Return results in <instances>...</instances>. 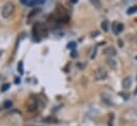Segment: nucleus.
Segmentation results:
<instances>
[{
  "mask_svg": "<svg viewBox=\"0 0 137 126\" xmlns=\"http://www.w3.org/2000/svg\"><path fill=\"white\" fill-rule=\"evenodd\" d=\"M17 70H18L19 74H23L24 73V68H23V62H18V65H17Z\"/></svg>",
  "mask_w": 137,
  "mask_h": 126,
  "instance_id": "obj_12",
  "label": "nucleus"
},
{
  "mask_svg": "<svg viewBox=\"0 0 137 126\" xmlns=\"http://www.w3.org/2000/svg\"><path fill=\"white\" fill-rule=\"evenodd\" d=\"M113 121H114V114H110V116H109V121H108V125L113 126V123H111Z\"/></svg>",
  "mask_w": 137,
  "mask_h": 126,
  "instance_id": "obj_16",
  "label": "nucleus"
},
{
  "mask_svg": "<svg viewBox=\"0 0 137 126\" xmlns=\"http://www.w3.org/2000/svg\"><path fill=\"white\" fill-rule=\"evenodd\" d=\"M37 109V102H35V99H30L29 100V104H28V110L29 111H34Z\"/></svg>",
  "mask_w": 137,
  "mask_h": 126,
  "instance_id": "obj_6",
  "label": "nucleus"
},
{
  "mask_svg": "<svg viewBox=\"0 0 137 126\" xmlns=\"http://www.w3.org/2000/svg\"><path fill=\"white\" fill-rule=\"evenodd\" d=\"M33 3H35V4H44L45 0H33Z\"/></svg>",
  "mask_w": 137,
  "mask_h": 126,
  "instance_id": "obj_15",
  "label": "nucleus"
},
{
  "mask_svg": "<svg viewBox=\"0 0 137 126\" xmlns=\"http://www.w3.org/2000/svg\"><path fill=\"white\" fill-rule=\"evenodd\" d=\"M103 53L106 56H116L117 55V50L115 47H113V46H107L106 48L103 49Z\"/></svg>",
  "mask_w": 137,
  "mask_h": 126,
  "instance_id": "obj_3",
  "label": "nucleus"
},
{
  "mask_svg": "<svg viewBox=\"0 0 137 126\" xmlns=\"http://www.w3.org/2000/svg\"><path fill=\"white\" fill-rule=\"evenodd\" d=\"M20 2H21V3H26L27 0H20Z\"/></svg>",
  "mask_w": 137,
  "mask_h": 126,
  "instance_id": "obj_19",
  "label": "nucleus"
},
{
  "mask_svg": "<svg viewBox=\"0 0 137 126\" xmlns=\"http://www.w3.org/2000/svg\"><path fill=\"white\" fill-rule=\"evenodd\" d=\"M10 88V84H3L2 85V88H1V91L2 92H4V91H6Z\"/></svg>",
  "mask_w": 137,
  "mask_h": 126,
  "instance_id": "obj_14",
  "label": "nucleus"
},
{
  "mask_svg": "<svg viewBox=\"0 0 137 126\" xmlns=\"http://www.w3.org/2000/svg\"><path fill=\"white\" fill-rule=\"evenodd\" d=\"M14 11H15V5H14L13 2L9 1V2L4 3V5H3V8L1 10V15H2V17H4V18H9L10 16H12Z\"/></svg>",
  "mask_w": 137,
  "mask_h": 126,
  "instance_id": "obj_1",
  "label": "nucleus"
},
{
  "mask_svg": "<svg viewBox=\"0 0 137 126\" xmlns=\"http://www.w3.org/2000/svg\"><path fill=\"white\" fill-rule=\"evenodd\" d=\"M1 55H2V51H1V50H0V57H1Z\"/></svg>",
  "mask_w": 137,
  "mask_h": 126,
  "instance_id": "obj_20",
  "label": "nucleus"
},
{
  "mask_svg": "<svg viewBox=\"0 0 137 126\" xmlns=\"http://www.w3.org/2000/svg\"><path fill=\"white\" fill-rule=\"evenodd\" d=\"M78 1V0H71V2H73V3H76Z\"/></svg>",
  "mask_w": 137,
  "mask_h": 126,
  "instance_id": "obj_18",
  "label": "nucleus"
},
{
  "mask_svg": "<svg viewBox=\"0 0 137 126\" xmlns=\"http://www.w3.org/2000/svg\"><path fill=\"white\" fill-rule=\"evenodd\" d=\"M131 85H132V78L130 76L125 77L123 79V81H122V87H123L124 89H129Z\"/></svg>",
  "mask_w": 137,
  "mask_h": 126,
  "instance_id": "obj_5",
  "label": "nucleus"
},
{
  "mask_svg": "<svg viewBox=\"0 0 137 126\" xmlns=\"http://www.w3.org/2000/svg\"><path fill=\"white\" fill-rule=\"evenodd\" d=\"M113 29H114V32L116 34H119L120 32L123 31V25L122 24H118V23H115L113 25Z\"/></svg>",
  "mask_w": 137,
  "mask_h": 126,
  "instance_id": "obj_4",
  "label": "nucleus"
},
{
  "mask_svg": "<svg viewBox=\"0 0 137 126\" xmlns=\"http://www.w3.org/2000/svg\"><path fill=\"white\" fill-rule=\"evenodd\" d=\"M107 63H108V65H109L110 67H113V68H116L117 67V63H116V61H115L114 59H107Z\"/></svg>",
  "mask_w": 137,
  "mask_h": 126,
  "instance_id": "obj_9",
  "label": "nucleus"
},
{
  "mask_svg": "<svg viewBox=\"0 0 137 126\" xmlns=\"http://www.w3.org/2000/svg\"><path fill=\"white\" fill-rule=\"evenodd\" d=\"M13 105V103L11 102V100H5L4 103H3V108H5V109H9V108H11Z\"/></svg>",
  "mask_w": 137,
  "mask_h": 126,
  "instance_id": "obj_10",
  "label": "nucleus"
},
{
  "mask_svg": "<svg viewBox=\"0 0 137 126\" xmlns=\"http://www.w3.org/2000/svg\"><path fill=\"white\" fill-rule=\"evenodd\" d=\"M27 126H37V125H27Z\"/></svg>",
  "mask_w": 137,
  "mask_h": 126,
  "instance_id": "obj_21",
  "label": "nucleus"
},
{
  "mask_svg": "<svg viewBox=\"0 0 137 126\" xmlns=\"http://www.w3.org/2000/svg\"><path fill=\"white\" fill-rule=\"evenodd\" d=\"M76 57H77L76 51H73V52H72V58H76Z\"/></svg>",
  "mask_w": 137,
  "mask_h": 126,
  "instance_id": "obj_17",
  "label": "nucleus"
},
{
  "mask_svg": "<svg viewBox=\"0 0 137 126\" xmlns=\"http://www.w3.org/2000/svg\"><path fill=\"white\" fill-rule=\"evenodd\" d=\"M94 77L96 80H103L107 77V72L104 70L103 67H99L98 70L95 71V74H94Z\"/></svg>",
  "mask_w": 137,
  "mask_h": 126,
  "instance_id": "obj_2",
  "label": "nucleus"
},
{
  "mask_svg": "<svg viewBox=\"0 0 137 126\" xmlns=\"http://www.w3.org/2000/svg\"><path fill=\"white\" fill-rule=\"evenodd\" d=\"M135 59H136V60H137V56H136V57H135Z\"/></svg>",
  "mask_w": 137,
  "mask_h": 126,
  "instance_id": "obj_22",
  "label": "nucleus"
},
{
  "mask_svg": "<svg viewBox=\"0 0 137 126\" xmlns=\"http://www.w3.org/2000/svg\"><path fill=\"white\" fill-rule=\"evenodd\" d=\"M75 47H76V43H75V42H70V43H68V49H75Z\"/></svg>",
  "mask_w": 137,
  "mask_h": 126,
  "instance_id": "obj_13",
  "label": "nucleus"
},
{
  "mask_svg": "<svg viewBox=\"0 0 137 126\" xmlns=\"http://www.w3.org/2000/svg\"><path fill=\"white\" fill-rule=\"evenodd\" d=\"M137 12V5H134V6H131V8H129L128 11H127V13H128V15H132V14H134Z\"/></svg>",
  "mask_w": 137,
  "mask_h": 126,
  "instance_id": "obj_8",
  "label": "nucleus"
},
{
  "mask_svg": "<svg viewBox=\"0 0 137 126\" xmlns=\"http://www.w3.org/2000/svg\"><path fill=\"white\" fill-rule=\"evenodd\" d=\"M90 3L94 6L95 9H98L100 10L101 9V6H102V3H101V0H89Z\"/></svg>",
  "mask_w": 137,
  "mask_h": 126,
  "instance_id": "obj_7",
  "label": "nucleus"
},
{
  "mask_svg": "<svg viewBox=\"0 0 137 126\" xmlns=\"http://www.w3.org/2000/svg\"><path fill=\"white\" fill-rule=\"evenodd\" d=\"M101 27L104 31H108V21L107 20H104L102 24H101Z\"/></svg>",
  "mask_w": 137,
  "mask_h": 126,
  "instance_id": "obj_11",
  "label": "nucleus"
}]
</instances>
